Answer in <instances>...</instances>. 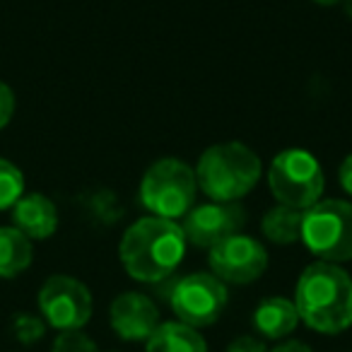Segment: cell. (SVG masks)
<instances>
[{
    "instance_id": "9",
    "label": "cell",
    "mask_w": 352,
    "mask_h": 352,
    "mask_svg": "<svg viewBox=\"0 0 352 352\" xmlns=\"http://www.w3.org/2000/svg\"><path fill=\"white\" fill-rule=\"evenodd\" d=\"M210 273L225 285H251L268 268V251L249 234H232L208 249Z\"/></svg>"
},
{
    "instance_id": "1",
    "label": "cell",
    "mask_w": 352,
    "mask_h": 352,
    "mask_svg": "<svg viewBox=\"0 0 352 352\" xmlns=\"http://www.w3.org/2000/svg\"><path fill=\"white\" fill-rule=\"evenodd\" d=\"M186 246L188 241L176 220L150 215L135 220L126 230L118 244V258L133 280L157 285L179 270Z\"/></svg>"
},
{
    "instance_id": "17",
    "label": "cell",
    "mask_w": 352,
    "mask_h": 352,
    "mask_svg": "<svg viewBox=\"0 0 352 352\" xmlns=\"http://www.w3.org/2000/svg\"><path fill=\"white\" fill-rule=\"evenodd\" d=\"M25 196V176L12 162L0 157V210H10Z\"/></svg>"
},
{
    "instance_id": "21",
    "label": "cell",
    "mask_w": 352,
    "mask_h": 352,
    "mask_svg": "<svg viewBox=\"0 0 352 352\" xmlns=\"http://www.w3.org/2000/svg\"><path fill=\"white\" fill-rule=\"evenodd\" d=\"M227 352H270V350L265 347V342L258 340V338H254V336H241V338H236V340L230 342Z\"/></svg>"
},
{
    "instance_id": "16",
    "label": "cell",
    "mask_w": 352,
    "mask_h": 352,
    "mask_svg": "<svg viewBox=\"0 0 352 352\" xmlns=\"http://www.w3.org/2000/svg\"><path fill=\"white\" fill-rule=\"evenodd\" d=\"M261 230H263L265 239L273 241L278 246H289L299 241L302 236V210H294L287 206H275L261 220Z\"/></svg>"
},
{
    "instance_id": "11",
    "label": "cell",
    "mask_w": 352,
    "mask_h": 352,
    "mask_svg": "<svg viewBox=\"0 0 352 352\" xmlns=\"http://www.w3.org/2000/svg\"><path fill=\"white\" fill-rule=\"evenodd\" d=\"M109 321L121 340L140 342L155 333L160 326V309L152 297L142 292H123L111 302Z\"/></svg>"
},
{
    "instance_id": "4",
    "label": "cell",
    "mask_w": 352,
    "mask_h": 352,
    "mask_svg": "<svg viewBox=\"0 0 352 352\" xmlns=\"http://www.w3.org/2000/svg\"><path fill=\"white\" fill-rule=\"evenodd\" d=\"M196 171L176 157L152 162L140 182V203L155 217L179 220L196 203Z\"/></svg>"
},
{
    "instance_id": "25",
    "label": "cell",
    "mask_w": 352,
    "mask_h": 352,
    "mask_svg": "<svg viewBox=\"0 0 352 352\" xmlns=\"http://www.w3.org/2000/svg\"><path fill=\"white\" fill-rule=\"evenodd\" d=\"M342 8H345V15L352 17V0H342Z\"/></svg>"
},
{
    "instance_id": "18",
    "label": "cell",
    "mask_w": 352,
    "mask_h": 352,
    "mask_svg": "<svg viewBox=\"0 0 352 352\" xmlns=\"http://www.w3.org/2000/svg\"><path fill=\"white\" fill-rule=\"evenodd\" d=\"M12 333H15V338L20 342L32 345V342L44 338L46 323L41 321V318L32 316V314H20V316H15V321H12Z\"/></svg>"
},
{
    "instance_id": "3",
    "label": "cell",
    "mask_w": 352,
    "mask_h": 352,
    "mask_svg": "<svg viewBox=\"0 0 352 352\" xmlns=\"http://www.w3.org/2000/svg\"><path fill=\"white\" fill-rule=\"evenodd\" d=\"M198 188L210 201L239 203L261 182V157L244 142H217L201 155L196 164Z\"/></svg>"
},
{
    "instance_id": "24",
    "label": "cell",
    "mask_w": 352,
    "mask_h": 352,
    "mask_svg": "<svg viewBox=\"0 0 352 352\" xmlns=\"http://www.w3.org/2000/svg\"><path fill=\"white\" fill-rule=\"evenodd\" d=\"M311 3H316V6H321V8H331V6H338V3H342V0H311Z\"/></svg>"
},
{
    "instance_id": "12",
    "label": "cell",
    "mask_w": 352,
    "mask_h": 352,
    "mask_svg": "<svg viewBox=\"0 0 352 352\" xmlns=\"http://www.w3.org/2000/svg\"><path fill=\"white\" fill-rule=\"evenodd\" d=\"M12 227L30 239H49L58 227V210L44 193H27L12 206Z\"/></svg>"
},
{
    "instance_id": "7",
    "label": "cell",
    "mask_w": 352,
    "mask_h": 352,
    "mask_svg": "<svg viewBox=\"0 0 352 352\" xmlns=\"http://www.w3.org/2000/svg\"><path fill=\"white\" fill-rule=\"evenodd\" d=\"M230 292L227 285L212 273H188L174 280L169 292V304L176 318L186 326L206 328L220 321L225 314Z\"/></svg>"
},
{
    "instance_id": "22",
    "label": "cell",
    "mask_w": 352,
    "mask_h": 352,
    "mask_svg": "<svg viewBox=\"0 0 352 352\" xmlns=\"http://www.w3.org/2000/svg\"><path fill=\"white\" fill-rule=\"evenodd\" d=\"M338 182H340L342 191H345L347 196H352V152L342 160L340 169H338Z\"/></svg>"
},
{
    "instance_id": "23",
    "label": "cell",
    "mask_w": 352,
    "mask_h": 352,
    "mask_svg": "<svg viewBox=\"0 0 352 352\" xmlns=\"http://www.w3.org/2000/svg\"><path fill=\"white\" fill-rule=\"evenodd\" d=\"M270 352H314V350L302 340H285V342H280V345H275Z\"/></svg>"
},
{
    "instance_id": "20",
    "label": "cell",
    "mask_w": 352,
    "mask_h": 352,
    "mask_svg": "<svg viewBox=\"0 0 352 352\" xmlns=\"http://www.w3.org/2000/svg\"><path fill=\"white\" fill-rule=\"evenodd\" d=\"M12 113H15V94L6 82H0V131L10 123Z\"/></svg>"
},
{
    "instance_id": "2",
    "label": "cell",
    "mask_w": 352,
    "mask_h": 352,
    "mask_svg": "<svg viewBox=\"0 0 352 352\" xmlns=\"http://www.w3.org/2000/svg\"><path fill=\"white\" fill-rule=\"evenodd\" d=\"M294 307L311 331L336 336L352 326V278L338 263L307 265L294 287Z\"/></svg>"
},
{
    "instance_id": "14",
    "label": "cell",
    "mask_w": 352,
    "mask_h": 352,
    "mask_svg": "<svg viewBox=\"0 0 352 352\" xmlns=\"http://www.w3.org/2000/svg\"><path fill=\"white\" fill-rule=\"evenodd\" d=\"M145 342V352H208V342L198 333V328L182 321L160 323Z\"/></svg>"
},
{
    "instance_id": "6",
    "label": "cell",
    "mask_w": 352,
    "mask_h": 352,
    "mask_svg": "<svg viewBox=\"0 0 352 352\" xmlns=\"http://www.w3.org/2000/svg\"><path fill=\"white\" fill-rule=\"evenodd\" d=\"M268 186L280 206L304 212L314 203L321 201L326 176L311 152L302 147H289V150L278 152L270 162Z\"/></svg>"
},
{
    "instance_id": "5",
    "label": "cell",
    "mask_w": 352,
    "mask_h": 352,
    "mask_svg": "<svg viewBox=\"0 0 352 352\" xmlns=\"http://www.w3.org/2000/svg\"><path fill=\"white\" fill-rule=\"evenodd\" d=\"M309 251L326 263L352 261V203L326 198L302 212V236Z\"/></svg>"
},
{
    "instance_id": "8",
    "label": "cell",
    "mask_w": 352,
    "mask_h": 352,
    "mask_svg": "<svg viewBox=\"0 0 352 352\" xmlns=\"http://www.w3.org/2000/svg\"><path fill=\"white\" fill-rule=\"evenodd\" d=\"M92 292L70 275H51L39 292V311L56 331H80L92 318Z\"/></svg>"
},
{
    "instance_id": "10",
    "label": "cell",
    "mask_w": 352,
    "mask_h": 352,
    "mask_svg": "<svg viewBox=\"0 0 352 352\" xmlns=\"http://www.w3.org/2000/svg\"><path fill=\"white\" fill-rule=\"evenodd\" d=\"M246 225V210L239 203H203L193 206L186 215L182 217L184 236L191 246L198 249H212L222 239L241 232Z\"/></svg>"
},
{
    "instance_id": "15",
    "label": "cell",
    "mask_w": 352,
    "mask_h": 352,
    "mask_svg": "<svg viewBox=\"0 0 352 352\" xmlns=\"http://www.w3.org/2000/svg\"><path fill=\"white\" fill-rule=\"evenodd\" d=\"M32 265V239L17 227H0V278H17Z\"/></svg>"
},
{
    "instance_id": "19",
    "label": "cell",
    "mask_w": 352,
    "mask_h": 352,
    "mask_svg": "<svg viewBox=\"0 0 352 352\" xmlns=\"http://www.w3.org/2000/svg\"><path fill=\"white\" fill-rule=\"evenodd\" d=\"M51 352H99V347L82 331H60Z\"/></svg>"
},
{
    "instance_id": "13",
    "label": "cell",
    "mask_w": 352,
    "mask_h": 352,
    "mask_svg": "<svg viewBox=\"0 0 352 352\" xmlns=\"http://www.w3.org/2000/svg\"><path fill=\"white\" fill-rule=\"evenodd\" d=\"M299 321L302 318H299V311L292 299L268 297L263 302H258V307L254 309V328L268 340L287 338L297 328Z\"/></svg>"
}]
</instances>
